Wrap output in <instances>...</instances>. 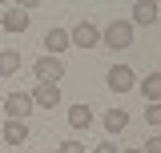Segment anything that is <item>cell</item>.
I'll use <instances>...</instances> for the list:
<instances>
[{"label": "cell", "mask_w": 161, "mask_h": 153, "mask_svg": "<svg viewBox=\"0 0 161 153\" xmlns=\"http://www.w3.org/2000/svg\"><path fill=\"white\" fill-rule=\"evenodd\" d=\"M101 40H105L109 48H129V44H133V24H129V20H109V28L101 32Z\"/></svg>", "instance_id": "6da1fadb"}, {"label": "cell", "mask_w": 161, "mask_h": 153, "mask_svg": "<svg viewBox=\"0 0 161 153\" xmlns=\"http://www.w3.org/2000/svg\"><path fill=\"white\" fill-rule=\"evenodd\" d=\"M32 76H36L40 85H57L60 76H64V65H60V57H48V53H44V57L32 65Z\"/></svg>", "instance_id": "7a4b0ae2"}, {"label": "cell", "mask_w": 161, "mask_h": 153, "mask_svg": "<svg viewBox=\"0 0 161 153\" xmlns=\"http://www.w3.org/2000/svg\"><path fill=\"white\" fill-rule=\"evenodd\" d=\"M0 109L8 113V121H24V117L32 113V97H28V93H8Z\"/></svg>", "instance_id": "3957f363"}, {"label": "cell", "mask_w": 161, "mask_h": 153, "mask_svg": "<svg viewBox=\"0 0 161 153\" xmlns=\"http://www.w3.org/2000/svg\"><path fill=\"white\" fill-rule=\"evenodd\" d=\"M69 40H73L77 48H93V44H101V28L93 20H80L77 28H69Z\"/></svg>", "instance_id": "277c9868"}, {"label": "cell", "mask_w": 161, "mask_h": 153, "mask_svg": "<svg viewBox=\"0 0 161 153\" xmlns=\"http://www.w3.org/2000/svg\"><path fill=\"white\" fill-rule=\"evenodd\" d=\"M109 89H113V93H129V89H137V73H133L129 65H113V69H109Z\"/></svg>", "instance_id": "5b68a950"}, {"label": "cell", "mask_w": 161, "mask_h": 153, "mask_svg": "<svg viewBox=\"0 0 161 153\" xmlns=\"http://www.w3.org/2000/svg\"><path fill=\"white\" fill-rule=\"evenodd\" d=\"M32 105H36V109H53V105H60V89L57 85H40L36 81V89H32Z\"/></svg>", "instance_id": "8992f818"}, {"label": "cell", "mask_w": 161, "mask_h": 153, "mask_svg": "<svg viewBox=\"0 0 161 153\" xmlns=\"http://www.w3.org/2000/svg\"><path fill=\"white\" fill-rule=\"evenodd\" d=\"M0 141H4V145H12V149L24 145V141H28V125H24V121H8V125L0 129Z\"/></svg>", "instance_id": "52a82bcc"}, {"label": "cell", "mask_w": 161, "mask_h": 153, "mask_svg": "<svg viewBox=\"0 0 161 153\" xmlns=\"http://www.w3.org/2000/svg\"><path fill=\"white\" fill-rule=\"evenodd\" d=\"M0 24H4L8 32H24V28H28V12H24L20 4H12V8H4V16H0Z\"/></svg>", "instance_id": "ba28073f"}, {"label": "cell", "mask_w": 161, "mask_h": 153, "mask_svg": "<svg viewBox=\"0 0 161 153\" xmlns=\"http://www.w3.org/2000/svg\"><path fill=\"white\" fill-rule=\"evenodd\" d=\"M157 16H161V8L153 4V0H137V4H133V20H129V24H153Z\"/></svg>", "instance_id": "9c48e42d"}, {"label": "cell", "mask_w": 161, "mask_h": 153, "mask_svg": "<svg viewBox=\"0 0 161 153\" xmlns=\"http://www.w3.org/2000/svg\"><path fill=\"white\" fill-rule=\"evenodd\" d=\"M69 44H73V40H69V28H53V32L44 37V48H48V57H60Z\"/></svg>", "instance_id": "30bf717a"}, {"label": "cell", "mask_w": 161, "mask_h": 153, "mask_svg": "<svg viewBox=\"0 0 161 153\" xmlns=\"http://www.w3.org/2000/svg\"><path fill=\"white\" fill-rule=\"evenodd\" d=\"M137 89L145 93V101H149V105H157V101H161V73L141 76V81H137Z\"/></svg>", "instance_id": "8fae6325"}, {"label": "cell", "mask_w": 161, "mask_h": 153, "mask_svg": "<svg viewBox=\"0 0 161 153\" xmlns=\"http://www.w3.org/2000/svg\"><path fill=\"white\" fill-rule=\"evenodd\" d=\"M69 125H73V129H80V133H85V129H89V125H93V109H89V105H73V109H69Z\"/></svg>", "instance_id": "7c38bea8"}, {"label": "cell", "mask_w": 161, "mask_h": 153, "mask_svg": "<svg viewBox=\"0 0 161 153\" xmlns=\"http://www.w3.org/2000/svg\"><path fill=\"white\" fill-rule=\"evenodd\" d=\"M16 69H20V53L16 48H4L0 53V76H16Z\"/></svg>", "instance_id": "4fadbf2b"}, {"label": "cell", "mask_w": 161, "mask_h": 153, "mask_svg": "<svg viewBox=\"0 0 161 153\" xmlns=\"http://www.w3.org/2000/svg\"><path fill=\"white\" fill-rule=\"evenodd\" d=\"M125 125H129V113H125V109H109V113H105V129H109V133H121Z\"/></svg>", "instance_id": "5bb4252c"}, {"label": "cell", "mask_w": 161, "mask_h": 153, "mask_svg": "<svg viewBox=\"0 0 161 153\" xmlns=\"http://www.w3.org/2000/svg\"><path fill=\"white\" fill-rule=\"evenodd\" d=\"M145 121L161 129V101H157V105H145Z\"/></svg>", "instance_id": "9a60e30c"}, {"label": "cell", "mask_w": 161, "mask_h": 153, "mask_svg": "<svg viewBox=\"0 0 161 153\" xmlns=\"http://www.w3.org/2000/svg\"><path fill=\"white\" fill-rule=\"evenodd\" d=\"M145 153H161V133H153V137H145V145H141Z\"/></svg>", "instance_id": "2e32d148"}, {"label": "cell", "mask_w": 161, "mask_h": 153, "mask_svg": "<svg viewBox=\"0 0 161 153\" xmlns=\"http://www.w3.org/2000/svg\"><path fill=\"white\" fill-rule=\"evenodd\" d=\"M60 153H85L80 141H60Z\"/></svg>", "instance_id": "e0dca14e"}, {"label": "cell", "mask_w": 161, "mask_h": 153, "mask_svg": "<svg viewBox=\"0 0 161 153\" xmlns=\"http://www.w3.org/2000/svg\"><path fill=\"white\" fill-rule=\"evenodd\" d=\"M93 153H121V149H117V145H113V141H101V145H97V149H93Z\"/></svg>", "instance_id": "ac0fdd59"}, {"label": "cell", "mask_w": 161, "mask_h": 153, "mask_svg": "<svg viewBox=\"0 0 161 153\" xmlns=\"http://www.w3.org/2000/svg\"><path fill=\"white\" fill-rule=\"evenodd\" d=\"M125 153H145V149H125Z\"/></svg>", "instance_id": "d6986e66"}, {"label": "cell", "mask_w": 161, "mask_h": 153, "mask_svg": "<svg viewBox=\"0 0 161 153\" xmlns=\"http://www.w3.org/2000/svg\"><path fill=\"white\" fill-rule=\"evenodd\" d=\"M0 105H4V93H0Z\"/></svg>", "instance_id": "ffe728a7"}]
</instances>
